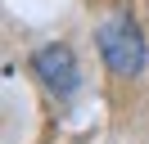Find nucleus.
<instances>
[{
	"label": "nucleus",
	"mask_w": 149,
	"mask_h": 144,
	"mask_svg": "<svg viewBox=\"0 0 149 144\" xmlns=\"http://www.w3.org/2000/svg\"><path fill=\"white\" fill-rule=\"evenodd\" d=\"M32 77L45 86V95H54V99H72L77 86H81V68H77L72 45H63V41L41 45V50L32 54Z\"/></svg>",
	"instance_id": "nucleus-2"
},
{
	"label": "nucleus",
	"mask_w": 149,
	"mask_h": 144,
	"mask_svg": "<svg viewBox=\"0 0 149 144\" xmlns=\"http://www.w3.org/2000/svg\"><path fill=\"white\" fill-rule=\"evenodd\" d=\"M95 45H100V59H104V68H109L113 77H140V72H145L149 45H145V32H140L127 14L104 18L100 32H95Z\"/></svg>",
	"instance_id": "nucleus-1"
}]
</instances>
